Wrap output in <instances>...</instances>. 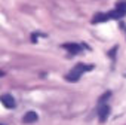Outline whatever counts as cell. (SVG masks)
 Returning <instances> with one entry per match:
<instances>
[{
  "instance_id": "6da1fadb",
  "label": "cell",
  "mask_w": 126,
  "mask_h": 125,
  "mask_svg": "<svg viewBox=\"0 0 126 125\" xmlns=\"http://www.w3.org/2000/svg\"><path fill=\"white\" fill-rule=\"evenodd\" d=\"M108 115H110V106L101 104L99 110H98V119H99V122H105L107 118H108Z\"/></svg>"
},
{
  "instance_id": "7a4b0ae2",
  "label": "cell",
  "mask_w": 126,
  "mask_h": 125,
  "mask_svg": "<svg viewBox=\"0 0 126 125\" xmlns=\"http://www.w3.org/2000/svg\"><path fill=\"white\" fill-rule=\"evenodd\" d=\"M2 104L6 107V109H14L15 107V98L11 95V94H5V95H2Z\"/></svg>"
},
{
  "instance_id": "3957f363",
  "label": "cell",
  "mask_w": 126,
  "mask_h": 125,
  "mask_svg": "<svg viewBox=\"0 0 126 125\" xmlns=\"http://www.w3.org/2000/svg\"><path fill=\"white\" fill-rule=\"evenodd\" d=\"M62 48L67 49L70 54H74V55H76V54H79V52H80V49H82L77 43H65V45H62Z\"/></svg>"
},
{
  "instance_id": "277c9868",
  "label": "cell",
  "mask_w": 126,
  "mask_h": 125,
  "mask_svg": "<svg viewBox=\"0 0 126 125\" xmlns=\"http://www.w3.org/2000/svg\"><path fill=\"white\" fill-rule=\"evenodd\" d=\"M37 119H39V116H37L36 112H28V113H25V116L22 118V122H24V124H33V122H36Z\"/></svg>"
},
{
  "instance_id": "5b68a950",
  "label": "cell",
  "mask_w": 126,
  "mask_h": 125,
  "mask_svg": "<svg viewBox=\"0 0 126 125\" xmlns=\"http://www.w3.org/2000/svg\"><path fill=\"white\" fill-rule=\"evenodd\" d=\"M108 20H110L108 14H98V15H95V18L92 20V22L96 24V22H104V21H108Z\"/></svg>"
},
{
  "instance_id": "8992f818",
  "label": "cell",
  "mask_w": 126,
  "mask_h": 125,
  "mask_svg": "<svg viewBox=\"0 0 126 125\" xmlns=\"http://www.w3.org/2000/svg\"><path fill=\"white\" fill-rule=\"evenodd\" d=\"M92 69H94V66H86V64H77V66H76V67H74L73 70L82 75L83 72H88V70H92Z\"/></svg>"
},
{
  "instance_id": "52a82bcc",
  "label": "cell",
  "mask_w": 126,
  "mask_h": 125,
  "mask_svg": "<svg viewBox=\"0 0 126 125\" xmlns=\"http://www.w3.org/2000/svg\"><path fill=\"white\" fill-rule=\"evenodd\" d=\"M80 76H82L80 73H77V72L71 70V72H70V73H68L65 78H67V81H68V82H77V81L80 79Z\"/></svg>"
},
{
  "instance_id": "ba28073f",
  "label": "cell",
  "mask_w": 126,
  "mask_h": 125,
  "mask_svg": "<svg viewBox=\"0 0 126 125\" xmlns=\"http://www.w3.org/2000/svg\"><path fill=\"white\" fill-rule=\"evenodd\" d=\"M116 9H119L122 14L126 15V3H117V8H116Z\"/></svg>"
},
{
  "instance_id": "9c48e42d",
  "label": "cell",
  "mask_w": 126,
  "mask_h": 125,
  "mask_svg": "<svg viewBox=\"0 0 126 125\" xmlns=\"http://www.w3.org/2000/svg\"><path fill=\"white\" fill-rule=\"evenodd\" d=\"M110 95H111V92H105V94H104V95L99 98V103H101V104H104V103H105V100H107Z\"/></svg>"
},
{
  "instance_id": "30bf717a",
  "label": "cell",
  "mask_w": 126,
  "mask_h": 125,
  "mask_svg": "<svg viewBox=\"0 0 126 125\" xmlns=\"http://www.w3.org/2000/svg\"><path fill=\"white\" fill-rule=\"evenodd\" d=\"M3 125H5V124H3Z\"/></svg>"
}]
</instances>
